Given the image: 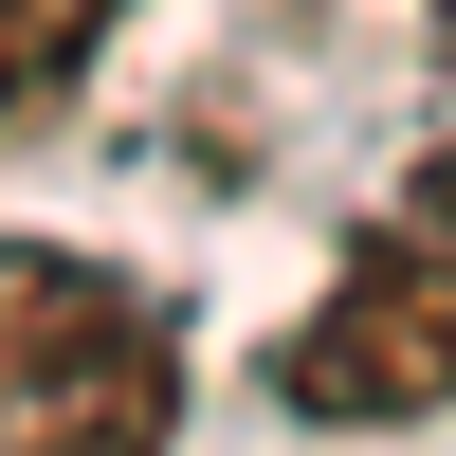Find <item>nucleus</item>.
Returning <instances> with one entry per match:
<instances>
[{
    "mask_svg": "<svg viewBox=\"0 0 456 456\" xmlns=\"http://www.w3.org/2000/svg\"><path fill=\"white\" fill-rule=\"evenodd\" d=\"M0 456H183V329L73 238H0Z\"/></svg>",
    "mask_w": 456,
    "mask_h": 456,
    "instance_id": "1",
    "label": "nucleus"
},
{
    "mask_svg": "<svg viewBox=\"0 0 456 456\" xmlns=\"http://www.w3.org/2000/svg\"><path fill=\"white\" fill-rule=\"evenodd\" d=\"M274 402L329 420V438L438 420V402H456V238H438V219H402V238H365L347 274H329V311L274 347Z\"/></svg>",
    "mask_w": 456,
    "mask_h": 456,
    "instance_id": "2",
    "label": "nucleus"
},
{
    "mask_svg": "<svg viewBox=\"0 0 456 456\" xmlns=\"http://www.w3.org/2000/svg\"><path fill=\"white\" fill-rule=\"evenodd\" d=\"M55 92H73V73L37 55V37H19V0H0V128H19V110H55Z\"/></svg>",
    "mask_w": 456,
    "mask_h": 456,
    "instance_id": "3",
    "label": "nucleus"
},
{
    "mask_svg": "<svg viewBox=\"0 0 456 456\" xmlns=\"http://www.w3.org/2000/svg\"><path fill=\"white\" fill-rule=\"evenodd\" d=\"M110 19H128V0H19V37H37V55H55V73H73V55H92V37H110Z\"/></svg>",
    "mask_w": 456,
    "mask_h": 456,
    "instance_id": "4",
    "label": "nucleus"
},
{
    "mask_svg": "<svg viewBox=\"0 0 456 456\" xmlns=\"http://www.w3.org/2000/svg\"><path fill=\"white\" fill-rule=\"evenodd\" d=\"M420 219H438V238H456V146H438V165H420Z\"/></svg>",
    "mask_w": 456,
    "mask_h": 456,
    "instance_id": "5",
    "label": "nucleus"
},
{
    "mask_svg": "<svg viewBox=\"0 0 456 456\" xmlns=\"http://www.w3.org/2000/svg\"><path fill=\"white\" fill-rule=\"evenodd\" d=\"M438 19H456V0H438Z\"/></svg>",
    "mask_w": 456,
    "mask_h": 456,
    "instance_id": "6",
    "label": "nucleus"
}]
</instances>
